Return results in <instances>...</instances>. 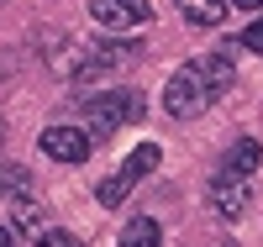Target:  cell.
I'll return each mask as SVG.
<instances>
[{
    "mask_svg": "<svg viewBox=\"0 0 263 247\" xmlns=\"http://www.w3.org/2000/svg\"><path fill=\"white\" fill-rule=\"evenodd\" d=\"M232 48H237V42H227V48H216V53H200V58H190L184 69H174V79L163 84V110H168L174 121L205 116V110L237 84Z\"/></svg>",
    "mask_w": 263,
    "mask_h": 247,
    "instance_id": "cell-1",
    "label": "cell"
},
{
    "mask_svg": "<svg viewBox=\"0 0 263 247\" xmlns=\"http://www.w3.org/2000/svg\"><path fill=\"white\" fill-rule=\"evenodd\" d=\"M132 58H137V42H79L69 79H74V89H95L105 79H116Z\"/></svg>",
    "mask_w": 263,
    "mask_h": 247,
    "instance_id": "cell-2",
    "label": "cell"
},
{
    "mask_svg": "<svg viewBox=\"0 0 263 247\" xmlns=\"http://www.w3.org/2000/svg\"><path fill=\"white\" fill-rule=\"evenodd\" d=\"M142 95L137 89H100V95H90V100H79V116L90 121L95 131H116V126H132L142 116Z\"/></svg>",
    "mask_w": 263,
    "mask_h": 247,
    "instance_id": "cell-3",
    "label": "cell"
},
{
    "mask_svg": "<svg viewBox=\"0 0 263 247\" xmlns=\"http://www.w3.org/2000/svg\"><path fill=\"white\" fill-rule=\"evenodd\" d=\"M147 168H158V147H153V142L132 147V158H126V163H121L111 179H100V189H95V195H100V205H111V211H116L121 200H126L132 189H137V179H142Z\"/></svg>",
    "mask_w": 263,
    "mask_h": 247,
    "instance_id": "cell-4",
    "label": "cell"
},
{
    "mask_svg": "<svg viewBox=\"0 0 263 247\" xmlns=\"http://www.w3.org/2000/svg\"><path fill=\"white\" fill-rule=\"evenodd\" d=\"M205 200H211V211H216V216L242 221V216H248V205H253V179L216 168V174H211V184H205Z\"/></svg>",
    "mask_w": 263,
    "mask_h": 247,
    "instance_id": "cell-5",
    "label": "cell"
},
{
    "mask_svg": "<svg viewBox=\"0 0 263 247\" xmlns=\"http://www.w3.org/2000/svg\"><path fill=\"white\" fill-rule=\"evenodd\" d=\"M90 16L111 32H132V27H147L153 21V6L147 0H90Z\"/></svg>",
    "mask_w": 263,
    "mask_h": 247,
    "instance_id": "cell-6",
    "label": "cell"
},
{
    "mask_svg": "<svg viewBox=\"0 0 263 247\" xmlns=\"http://www.w3.org/2000/svg\"><path fill=\"white\" fill-rule=\"evenodd\" d=\"M42 153L58 163H84L90 158V137H84L79 126H48L42 131Z\"/></svg>",
    "mask_w": 263,
    "mask_h": 247,
    "instance_id": "cell-7",
    "label": "cell"
},
{
    "mask_svg": "<svg viewBox=\"0 0 263 247\" xmlns=\"http://www.w3.org/2000/svg\"><path fill=\"white\" fill-rule=\"evenodd\" d=\"M116 247H163V232H158L153 216H132L121 226V237H116Z\"/></svg>",
    "mask_w": 263,
    "mask_h": 247,
    "instance_id": "cell-8",
    "label": "cell"
},
{
    "mask_svg": "<svg viewBox=\"0 0 263 247\" xmlns=\"http://www.w3.org/2000/svg\"><path fill=\"white\" fill-rule=\"evenodd\" d=\"M258 163H263V147H258L253 137H237V142L227 147V158H221V168H227V174H242V179H248Z\"/></svg>",
    "mask_w": 263,
    "mask_h": 247,
    "instance_id": "cell-9",
    "label": "cell"
},
{
    "mask_svg": "<svg viewBox=\"0 0 263 247\" xmlns=\"http://www.w3.org/2000/svg\"><path fill=\"white\" fill-rule=\"evenodd\" d=\"M174 6H179V16L190 27H216L227 16V0H174Z\"/></svg>",
    "mask_w": 263,
    "mask_h": 247,
    "instance_id": "cell-10",
    "label": "cell"
},
{
    "mask_svg": "<svg viewBox=\"0 0 263 247\" xmlns=\"http://www.w3.org/2000/svg\"><path fill=\"white\" fill-rule=\"evenodd\" d=\"M237 48H248V53H258V58H263V16H253L248 27H242V37H237Z\"/></svg>",
    "mask_w": 263,
    "mask_h": 247,
    "instance_id": "cell-11",
    "label": "cell"
},
{
    "mask_svg": "<svg viewBox=\"0 0 263 247\" xmlns=\"http://www.w3.org/2000/svg\"><path fill=\"white\" fill-rule=\"evenodd\" d=\"M37 226H42V205H27V200H21V205H16V232L37 237Z\"/></svg>",
    "mask_w": 263,
    "mask_h": 247,
    "instance_id": "cell-12",
    "label": "cell"
},
{
    "mask_svg": "<svg viewBox=\"0 0 263 247\" xmlns=\"http://www.w3.org/2000/svg\"><path fill=\"white\" fill-rule=\"evenodd\" d=\"M0 189H6V195H27V168H0Z\"/></svg>",
    "mask_w": 263,
    "mask_h": 247,
    "instance_id": "cell-13",
    "label": "cell"
},
{
    "mask_svg": "<svg viewBox=\"0 0 263 247\" xmlns=\"http://www.w3.org/2000/svg\"><path fill=\"white\" fill-rule=\"evenodd\" d=\"M37 247H84V242H79L74 232H42V242H37Z\"/></svg>",
    "mask_w": 263,
    "mask_h": 247,
    "instance_id": "cell-14",
    "label": "cell"
},
{
    "mask_svg": "<svg viewBox=\"0 0 263 247\" xmlns=\"http://www.w3.org/2000/svg\"><path fill=\"white\" fill-rule=\"evenodd\" d=\"M11 69H16V58H11V53H0V84L11 79Z\"/></svg>",
    "mask_w": 263,
    "mask_h": 247,
    "instance_id": "cell-15",
    "label": "cell"
},
{
    "mask_svg": "<svg viewBox=\"0 0 263 247\" xmlns=\"http://www.w3.org/2000/svg\"><path fill=\"white\" fill-rule=\"evenodd\" d=\"M232 6H242V11H263V0H232Z\"/></svg>",
    "mask_w": 263,
    "mask_h": 247,
    "instance_id": "cell-16",
    "label": "cell"
},
{
    "mask_svg": "<svg viewBox=\"0 0 263 247\" xmlns=\"http://www.w3.org/2000/svg\"><path fill=\"white\" fill-rule=\"evenodd\" d=\"M0 247H11V226H0Z\"/></svg>",
    "mask_w": 263,
    "mask_h": 247,
    "instance_id": "cell-17",
    "label": "cell"
},
{
    "mask_svg": "<svg viewBox=\"0 0 263 247\" xmlns=\"http://www.w3.org/2000/svg\"><path fill=\"white\" fill-rule=\"evenodd\" d=\"M0 142H6V121H0Z\"/></svg>",
    "mask_w": 263,
    "mask_h": 247,
    "instance_id": "cell-18",
    "label": "cell"
}]
</instances>
